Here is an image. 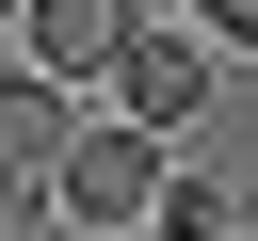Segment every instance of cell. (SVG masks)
Returning a JSON list of instances; mask_svg holds the SVG:
<instances>
[{
    "label": "cell",
    "mask_w": 258,
    "mask_h": 241,
    "mask_svg": "<svg viewBox=\"0 0 258 241\" xmlns=\"http://www.w3.org/2000/svg\"><path fill=\"white\" fill-rule=\"evenodd\" d=\"M161 177H177L161 145H129V129H81L32 225H64V241H145V209H161Z\"/></svg>",
    "instance_id": "1"
},
{
    "label": "cell",
    "mask_w": 258,
    "mask_h": 241,
    "mask_svg": "<svg viewBox=\"0 0 258 241\" xmlns=\"http://www.w3.org/2000/svg\"><path fill=\"white\" fill-rule=\"evenodd\" d=\"M210 80H226V64H210V48L177 32V16H129V48H113V96H129V112H113V129L177 161V129L210 112Z\"/></svg>",
    "instance_id": "2"
},
{
    "label": "cell",
    "mask_w": 258,
    "mask_h": 241,
    "mask_svg": "<svg viewBox=\"0 0 258 241\" xmlns=\"http://www.w3.org/2000/svg\"><path fill=\"white\" fill-rule=\"evenodd\" d=\"M16 48H32L16 80H48V96H81V80H97L113 48H129V0H16Z\"/></svg>",
    "instance_id": "3"
},
{
    "label": "cell",
    "mask_w": 258,
    "mask_h": 241,
    "mask_svg": "<svg viewBox=\"0 0 258 241\" xmlns=\"http://www.w3.org/2000/svg\"><path fill=\"white\" fill-rule=\"evenodd\" d=\"M81 129H97L81 96H48V80H16V64H0V193H16V209H48V177H64V145H81Z\"/></svg>",
    "instance_id": "4"
},
{
    "label": "cell",
    "mask_w": 258,
    "mask_h": 241,
    "mask_svg": "<svg viewBox=\"0 0 258 241\" xmlns=\"http://www.w3.org/2000/svg\"><path fill=\"white\" fill-rule=\"evenodd\" d=\"M145 241H258V225H242V193H226V177H161Z\"/></svg>",
    "instance_id": "5"
},
{
    "label": "cell",
    "mask_w": 258,
    "mask_h": 241,
    "mask_svg": "<svg viewBox=\"0 0 258 241\" xmlns=\"http://www.w3.org/2000/svg\"><path fill=\"white\" fill-rule=\"evenodd\" d=\"M194 48H258V0H210V16H177Z\"/></svg>",
    "instance_id": "6"
},
{
    "label": "cell",
    "mask_w": 258,
    "mask_h": 241,
    "mask_svg": "<svg viewBox=\"0 0 258 241\" xmlns=\"http://www.w3.org/2000/svg\"><path fill=\"white\" fill-rule=\"evenodd\" d=\"M16 225H32V209H16V193H0V241H16Z\"/></svg>",
    "instance_id": "7"
}]
</instances>
